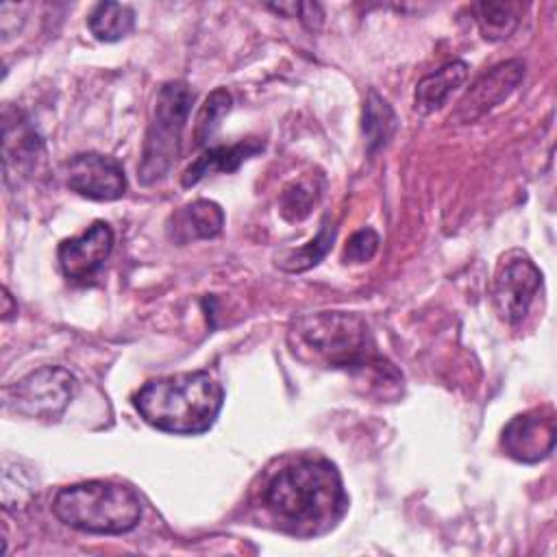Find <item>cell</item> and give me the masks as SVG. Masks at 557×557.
<instances>
[{
	"label": "cell",
	"instance_id": "2e32d148",
	"mask_svg": "<svg viewBox=\"0 0 557 557\" xmlns=\"http://www.w3.org/2000/svg\"><path fill=\"white\" fill-rule=\"evenodd\" d=\"M87 26L98 41L113 44L133 30L135 11L128 4H120V2H100L91 9L87 17Z\"/></svg>",
	"mask_w": 557,
	"mask_h": 557
},
{
	"label": "cell",
	"instance_id": "9a60e30c",
	"mask_svg": "<svg viewBox=\"0 0 557 557\" xmlns=\"http://www.w3.org/2000/svg\"><path fill=\"white\" fill-rule=\"evenodd\" d=\"M468 72H470V65L457 59L420 78L413 94V109L420 115H429L437 111L448 100V96L466 83Z\"/></svg>",
	"mask_w": 557,
	"mask_h": 557
},
{
	"label": "cell",
	"instance_id": "8fae6325",
	"mask_svg": "<svg viewBox=\"0 0 557 557\" xmlns=\"http://www.w3.org/2000/svg\"><path fill=\"white\" fill-rule=\"evenodd\" d=\"M113 248V231L107 222L96 220L85 233L63 239L59 244L57 257L67 281L87 285L102 270L107 257Z\"/></svg>",
	"mask_w": 557,
	"mask_h": 557
},
{
	"label": "cell",
	"instance_id": "7c38bea8",
	"mask_svg": "<svg viewBox=\"0 0 557 557\" xmlns=\"http://www.w3.org/2000/svg\"><path fill=\"white\" fill-rule=\"evenodd\" d=\"M65 183L89 200H117L126 191L122 165L100 152H81L65 161Z\"/></svg>",
	"mask_w": 557,
	"mask_h": 557
},
{
	"label": "cell",
	"instance_id": "5bb4252c",
	"mask_svg": "<svg viewBox=\"0 0 557 557\" xmlns=\"http://www.w3.org/2000/svg\"><path fill=\"white\" fill-rule=\"evenodd\" d=\"M263 150V141L257 137H248L244 141L231 146H215L205 150L196 161H191L181 174L183 187H191L213 172H235L246 159Z\"/></svg>",
	"mask_w": 557,
	"mask_h": 557
},
{
	"label": "cell",
	"instance_id": "4fadbf2b",
	"mask_svg": "<svg viewBox=\"0 0 557 557\" xmlns=\"http://www.w3.org/2000/svg\"><path fill=\"white\" fill-rule=\"evenodd\" d=\"M224 226V211L213 200H194L181 207L168 224V233L176 244H187L194 239H211L220 235Z\"/></svg>",
	"mask_w": 557,
	"mask_h": 557
},
{
	"label": "cell",
	"instance_id": "7a4b0ae2",
	"mask_svg": "<svg viewBox=\"0 0 557 557\" xmlns=\"http://www.w3.org/2000/svg\"><path fill=\"white\" fill-rule=\"evenodd\" d=\"M263 503L283 531L311 537L339 522L348 496L339 470L331 461L300 459L272 476Z\"/></svg>",
	"mask_w": 557,
	"mask_h": 557
},
{
	"label": "cell",
	"instance_id": "d4e9b609",
	"mask_svg": "<svg viewBox=\"0 0 557 557\" xmlns=\"http://www.w3.org/2000/svg\"><path fill=\"white\" fill-rule=\"evenodd\" d=\"M17 313V305H13V298L9 289H2V320H11Z\"/></svg>",
	"mask_w": 557,
	"mask_h": 557
},
{
	"label": "cell",
	"instance_id": "e0dca14e",
	"mask_svg": "<svg viewBox=\"0 0 557 557\" xmlns=\"http://www.w3.org/2000/svg\"><path fill=\"white\" fill-rule=\"evenodd\" d=\"M335 233H337V226L329 218H324L318 235L300 248H287L281 255H276V265L285 272H305L318 265L331 250L335 242Z\"/></svg>",
	"mask_w": 557,
	"mask_h": 557
},
{
	"label": "cell",
	"instance_id": "3957f363",
	"mask_svg": "<svg viewBox=\"0 0 557 557\" xmlns=\"http://www.w3.org/2000/svg\"><path fill=\"white\" fill-rule=\"evenodd\" d=\"M133 403L150 426L174 435H198L220 416L224 389L207 370L178 372L141 385Z\"/></svg>",
	"mask_w": 557,
	"mask_h": 557
},
{
	"label": "cell",
	"instance_id": "30bf717a",
	"mask_svg": "<svg viewBox=\"0 0 557 557\" xmlns=\"http://www.w3.org/2000/svg\"><path fill=\"white\" fill-rule=\"evenodd\" d=\"M555 411L544 405L513 416L503 429L505 453L522 463H537L555 448Z\"/></svg>",
	"mask_w": 557,
	"mask_h": 557
},
{
	"label": "cell",
	"instance_id": "44dd1931",
	"mask_svg": "<svg viewBox=\"0 0 557 557\" xmlns=\"http://www.w3.org/2000/svg\"><path fill=\"white\" fill-rule=\"evenodd\" d=\"M231 102H233L231 94L226 89H222V87L211 91L205 98V102H202V107L198 111V117H196V128H194V139H196L198 146L207 144V139L215 133V128L220 126V120L228 113Z\"/></svg>",
	"mask_w": 557,
	"mask_h": 557
},
{
	"label": "cell",
	"instance_id": "603a6c76",
	"mask_svg": "<svg viewBox=\"0 0 557 557\" xmlns=\"http://www.w3.org/2000/svg\"><path fill=\"white\" fill-rule=\"evenodd\" d=\"M379 235L374 228H359L350 235V239L344 246V263H366L370 261L379 250Z\"/></svg>",
	"mask_w": 557,
	"mask_h": 557
},
{
	"label": "cell",
	"instance_id": "ba28073f",
	"mask_svg": "<svg viewBox=\"0 0 557 557\" xmlns=\"http://www.w3.org/2000/svg\"><path fill=\"white\" fill-rule=\"evenodd\" d=\"M524 78V63L509 59L481 74L450 113L453 124H472L505 102Z\"/></svg>",
	"mask_w": 557,
	"mask_h": 557
},
{
	"label": "cell",
	"instance_id": "52a82bcc",
	"mask_svg": "<svg viewBox=\"0 0 557 557\" xmlns=\"http://www.w3.org/2000/svg\"><path fill=\"white\" fill-rule=\"evenodd\" d=\"M542 287V272L522 250L507 252L496 268L492 300L505 322H520Z\"/></svg>",
	"mask_w": 557,
	"mask_h": 557
},
{
	"label": "cell",
	"instance_id": "d6986e66",
	"mask_svg": "<svg viewBox=\"0 0 557 557\" xmlns=\"http://www.w3.org/2000/svg\"><path fill=\"white\" fill-rule=\"evenodd\" d=\"M396 124L398 122L394 109L387 104V100L381 98L376 91H370L363 107V135L370 154L392 139Z\"/></svg>",
	"mask_w": 557,
	"mask_h": 557
},
{
	"label": "cell",
	"instance_id": "9c48e42d",
	"mask_svg": "<svg viewBox=\"0 0 557 557\" xmlns=\"http://www.w3.org/2000/svg\"><path fill=\"white\" fill-rule=\"evenodd\" d=\"M41 137L30 117L15 107L2 109V172L9 187L22 185L41 154Z\"/></svg>",
	"mask_w": 557,
	"mask_h": 557
},
{
	"label": "cell",
	"instance_id": "ac0fdd59",
	"mask_svg": "<svg viewBox=\"0 0 557 557\" xmlns=\"http://www.w3.org/2000/svg\"><path fill=\"white\" fill-rule=\"evenodd\" d=\"M522 7L518 2H479L474 4V15L483 39L503 41L520 24Z\"/></svg>",
	"mask_w": 557,
	"mask_h": 557
},
{
	"label": "cell",
	"instance_id": "277c9868",
	"mask_svg": "<svg viewBox=\"0 0 557 557\" xmlns=\"http://www.w3.org/2000/svg\"><path fill=\"white\" fill-rule=\"evenodd\" d=\"M54 516L78 531L120 535L137 527L141 500L133 487L115 481H83L61 487L52 500Z\"/></svg>",
	"mask_w": 557,
	"mask_h": 557
},
{
	"label": "cell",
	"instance_id": "6da1fadb",
	"mask_svg": "<svg viewBox=\"0 0 557 557\" xmlns=\"http://www.w3.org/2000/svg\"><path fill=\"white\" fill-rule=\"evenodd\" d=\"M289 346L305 361L361 376L383 398L396 396L400 389V372L374 350L370 329L359 313L315 311L298 315L289 326Z\"/></svg>",
	"mask_w": 557,
	"mask_h": 557
},
{
	"label": "cell",
	"instance_id": "5b68a950",
	"mask_svg": "<svg viewBox=\"0 0 557 557\" xmlns=\"http://www.w3.org/2000/svg\"><path fill=\"white\" fill-rule=\"evenodd\" d=\"M191 104L194 91L185 81H168L161 85L141 150L139 181L144 185H152L170 174L181 150V137Z\"/></svg>",
	"mask_w": 557,
	"mask_h": 557
},
{
	"label": "cell",
	"instance_id": "7402d4cb",
	"mask_svg": "<svg viewBox=\"0 0 557 557\" xmlns=\"http://www.w3.org/2000/svg\"><path fill=\"white\" fill-rule=\"evenodd\" d=\"M33 487L24 481L22 470L17 468V461H4L2 470V505L4 509H15L24 505L30 496Z\"/></svg>",
	"mask_w": 557,
	"mask_h": 557
},
{
	"label": "cell",
	"instance_id": "ffe728a7",
	"mask_svg": "<svg viewBox=\"0 0 557 557\" xmlns=\"http://www.w3.org/2000/svg\"><path fill=\"white\" fill-rule=\"evenodd\" d=\"M320 189L315 185V178H302L292 185H287L281 194V213L289 222L305 220L311 211V207L318 202Z\"/></svg>",
	"mask_w": 557,
	"mask_h": 557
},
{
	"label": "cell",
	"instance_id": "8992f818",
	"mask_svg": "<svg viewBox=\"0 0 557 557\" xmlns=\"http://www.w3.org/2000/svg\"><path fill=\"white\" fill-rule=\"evenodd\" d=\"M76 376L61 366H41L4 387V403L20 416L54 420L76 396Z\"/></svg>",
	"mask_w": 557,
	"mask_h": 557
},
{
	"label": "cell",
	"instance_id": "cb8c5ba5",
	"mask_svg": "<svg viewBox=\"0 0 557 557\" xmlns=\"http://www.w3.org/2000/svg\"><path fill=\"white\" fill-rule=\"evenodd\" d=\"M268 9L283 13L287 17H298L309 30H318L324 20V11L318 2H281V4H268Z\"/></svg>",
	"mask_w": 557,
	"mask_h": 557
}]
</instances>
